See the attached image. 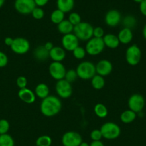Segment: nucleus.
<instances>
[{"label":"nucleus","instance_id":"f257e3e1","mask_svg":"<svg viewBox=\"0 0 146 146\" xmlns=\"http://www.w3.org/2000/svg\"><path fill=\"white\" fill-rule=\"evenodd\" d=\"M62 109V102L55 96H48L40 104V111L46 117H53L57 115Z\"/></svg>","mask_w":146,"mask_h":146},{"label":"nucleus","instance_id":"f03ea898","mask_svg":"<svg viewBox=\"0 0 146 146\" xmlns=\"http://www.w3.org/2000/svg\"><path fill=\"white\" fill-rule=\"evenodd\" d=\"M94 27L88 22L81 21L79 24L74 27V34L81 41H89L93 36Z\"/></svg>","mask_w":146,"mask_h":146},{"label":"nucleus","instance_id":"7ed1b4c3","mask_svg":"<svg viewBox=\"0 0 146 146\" xmlns=\"http://www.w3.org/2000/svg\"><path fill=\"white\" fill-rule=\"evenodd\" d=\"M76 72L80 78L82 80L92 79L96 73V67L93 63L90 61H82L77 66Z\"/></svg>","mask_w":146,"mask_h":146},{"label":"nucleus","instance_id":"20e7f679","mask_svg":"<svg viewBox=\"0 0 146 146\" xmlns=\"http://www.w3.org/2000/svg\"><path fill=\"white\" fill-rule=\"evenodd\" d=\"M102 138L107 140H115L120 135L121 130L117 124L113 122H107L100 128Z\"/></svg>","mask_w":146,"mask_h":146},{"label":"nucleus","instance_id":"39448f33","mask_svg":"<svg viewBox=\"0 0 146 146\" xmlns=\"http://www.w3.org/2000/svg\"><path fill=\"white\" fill-rule=\"evenodd\" d=\"M104 47L105 46L102 38L92 37L89 41H87L85 46V51L89 55L97 56L102 52Z\"/></svg>","mask_w":146,"mask_h":146},{"label":"nucleus","instance_id":"423d86ee","mask_svg":"<svg viewBox=\"0 0 146 146\" xmlns=\"http://www.w3.org/2000/svg\"><path fill=\"white\" fill-rule=\"evenodd\" d=\"M142 58V52L140 48L136 44L130 46L126 49L125 59L127 64L130 66H136L140 63Z\"/></svg>","mask_w":146,"mask_h":146},{"label":"nucleus","instance_id":"0eeeda50","mask_svg":"<svg viewBox=\"0 0 146 146\" xmlns=\"http://www.w3.org/2000/svg\"><path fill=\"white\" fill-rule=\"evenodd\" d=\"M145 98L139 94H135L130 96L127 101L129 109L135 113H140L145 106Z\"/></svg>","mask_w":146,"mask_h":146},{"label":"nucleus","instance_id":"6e6552de","mask_svg":"<svg viewBox=\"0 0 146 146\" xmlns=\"http://www.w3.org/2000/svg\"><path fill=\"white\" fill-rule=\"evenodd\" d=\"M10 48L11 51L15 54L22 55L29 51L30 44L27 38L23 37H17L14 38L13 44Z\"/></svg>","mask_w":146,"mask_h":146},{"label":"nucleus","instance_id":"1a4fd4ad","mask_svg":"<svg viewBox=\"0 0 146 146\" xmlns=\"http://www.w3.org/2000/svg\"><path fill=\"white\" fill-rule=\"evenodd\" d=\"M14 5L16 11L24 15L31 14L37 7L34 0H15Z\"/></svg>","mask_w":146,"mask_h":146},{"label":"nucleus","instance_id":"9d476101","mask_svg":"<svg viewBox=\"0 0 146 146\" xmlns=\"http://www.w3.org/2000/svg\"><path fill=\"white\" fill-rule=\"evenodd\" d=\"M66 70L64 66L61 62L53 61L49 66V73L51 77L57 81L64 79L65 76Z\"/></svg>","mask_w":146,"mask_h":146},{"label":"nucleus","instance_id":"9b49d317","mask_svg":"<svg viewBox=\"0 0 146 146\" xmlns=\"http://www.w3.org/2000/svg\"><path fill=\"white\" fill-rule=\"evenodd\" d=\"M55 90L57 95L62 98H68L72 94V86L65 79L57 81L55 85Z\"/></svg>","mask_w":146,"mask_h":146},{"label":"nucleus","instance_id":"f8f14e48","mask_svg":"<svg viewBox=\"0 0 146 146\" xmlns=\"http://www.w3.org/2000/svg\"><path fill=\"white\" fill-rule=\"evenodd\" d=\"M82 142V136L77 132L68 131L62 137V143L63 146H80Z\"/></svg>","mask_w":146,"mask_h":146},{"label":"nucleus","instance_id":"ddd939ff","mask_svg":"<svg viewBox=\"0 0 146 146\" xmlns=\"http://www.w3.org/2000/svg\"><path fill=\"white\" fill-rule=\"evenodd\" d=\"M79 41L77 37L74 34L63 35L62 38V45L65 51H73L77 46H79Z\"/></svg>","mask_w":146,"mask_h":146},{"label":"nucleus","instance_id":"4468645a","mask_svg":"<svg viewBox=\"0 0 146 146\" xmlns=\"http://www.w3.org/2000/svg\"><path fill=\"white\" fill-rule=\"evenodd\" d=\"M121 21V14L116 9H111L107 11L104 17V22L110 27H115Z\"/></svg>","mask_w":146,"mask_h":146},{"label":"nucleus","instance_id":"2eb2a0df","mask_svg":"<svg viewBox=\"0 0 146 146\" xmlns=\"http://www.w3.org/2000/svg\"><path fill=\"white\" fill-rule=\"evenodd\" d=\"M96 73L102 76H106L111 74L113 71V64L110 61L106 59L100 60L95 65Z\"/></svg>","mask_w":146,"mask_h":146},{"label":"nucleus","instance_id":"dca6fc26","mask_svg":"<svg viewBox=\"0 0 146 146\" xmlns=\"http://www.w3.org/2000/svg\"><path fill=\"white\" fill-rule=\"evenodd\" d=\"M18 96L23 102L27 104H31L35 101L36 95L29 88H22L18 92Z\"/></svg>","mask_w":146,"mask_h":146},{"label":"nucleus","instance_id":"f3484780","mask_svg":"<svg viewBox=\"0 0 146 146\" xmlns=\"http://www.w3.org/2000/svg\"><path fill=\"white\" fill-rule=\"evenodd\" d=\"M66 56L65 50L60 46H54L50 51V58L53 61L62 62Z\"/></svg>","mask_w":146,"mask_h":146},{"label":"nucleus","instance_id":"a211bd4d","mask_svg":"<svg viewBox=\"0 0 146 146\" xmlns=\"http://www.w3.org/2000/svg\"><path fill=\"white\" fill-rule=\"evenodd\" d=\"M120 43L123 44H128L132 41L133 38V34L132 29L128 28H123L117 34Z\"/></svg>","mask_w":146,"mask_h":146},{"label":"nucleus","instance_id":"6ab92c4d","mask_svg":"<svg viewBox=\"0 0 146 146\" xmlns=\"http://www.w3.org/2000/svg\"><path fill=\"white\" fill-rule=\"evenodd\" d=\"M102 39L104 41V46L110 48H113V49L117 48L120 44L118 38H117V36L113 34H105Z\"/></svg>","mask_w":146,"mask_h":146},{"label":"nucleus","instance_id":"aec40b11","mask_svg":"<svg viewBox=\"0 0 146 146\" xmlns=\"http://www.w3.org/2000/svg\"><path fill=\"white\" fill-rule=\"evenodd\" d=\"M57 9L65 13L70 12L73 9L74 0H57Z\"/></svg>","mask_w":146,"mask_h":146},{"label":"nucleus","instance_id":"412c9836","mask_svg":"<svg viewBox=\"0 0 146 146\" xmlns=\"http://www.w3.org/2000/svg\"><path fill=\"white\" fill-rule=\"evenodd\" d=\"M35 95L36 96L39 97L40 98L44 99V98H47L48 96H50V88H49L48 86L45 84H37V86L35 87Z\"/></svg>","mask_w":146,"mask_h":146},{"label":"nucleus","instance_id":"4be33fe9","mask_svg":"<svg viewBox=\"0 0 146 146\" xmlns=\"http://www.w3.org/2000/svg\"><path fill=\"white\" fill-rule=\"evenodd\" d=\"M34 58L38 61H45L50 58V52L45 49L44 46H40L34 49Z\"/></svg>","mask_w":146,"mask_h":146},{"label":"nucleus","instance_id":"5701e85b","mask_svg":"<svg viewBox=\"0 0 146 146\" xmlns=\"http://www.w3.org/2000/svg\"><path fill=\"white\" fill-rule=\"evenodd\" d=\"M57 29L59 32L63 35L71 34L74 30V26L68 21V20H63L61 23L57 25Z\"/></svg>","mask_w":146,"mask_h":146},{"label":"nucleus","instance_id":"b1692460","mask_svg":"<svg viewBox=\"0 0 146 146\" xmlns=\"http://www.w3.org/2000/svg\"><path fill=\"white\" fill-rule=\"evenodd\" d=\"M136 117H137V113L129 109L122 113L120 115V120L123 123L128 124L133 122L136 119Z\"/></svg>","mask_w":146,"mask_h":146},{"label":"nucleus","instance_id":"393cba45","mask_svg":"<svg viewBox=\"0 0 146 146\" xmlns=\"http://www.w3.org/2000/svg\"><path fill=\"white\" fill-rule=\"evenodd\" d=\"M91 84L93 88L96 90H100L105 85V81L104 77L102 76L95 74L91 79Z\"/></svg>","mask_w":146,"mask_h":146},{"label":"nucleus","instance_id":"a878e982","mask_svg":"<svg viewBox=\"0 0 146 146\" xmlns=\"http://www.w3.org/2000/svg\"><path fill=\"white\" fill-rule=\"evenodd\" d=\"M50 20L53 24L58 25L63 20H64V13L61 10L57 9L52 12L50 15Z\"/></svg>","mask_w":146,"mask_h":146},{"label":"nucleus","instance_id":"bb28decb","mask_svg":"<svg viewBox=\"0 0 146 146\" xmlns=\"http://www.w3.org/2000/svg\"><path fill=\"white\" fill-rule=\"evenodd\" d=\"M94 112L98 118H104L108 114V110H107V107L104 104L99 103V104H97L94 106Z\"/></svg>","mask_w":146,"mask_h":146},{"label":"nucleus","instance_id":"cd10ccee","mask_svg":"<svg viewBox=\"0 0 146 146\" xmlns=\"http://www.w3.org/2000/svg\"><path fill=\"white\" fill-rule=\"evenodd\" d=\"M136 24H137V20L135 17L133 15H127L123 19V24L125 28H128L131 29L135 27Z\"/></svg>","mask_w":146,"mask_h":146},{"label":"nucleus","instance_id":"c85d7f7f","mask_svg":"<svg viewBox=\"0 0 146 146\" xmlns=\"http://www.w3.org/2000/svg\"><path fill=\"white\" fill-rule=\"evenodd\" d=\"M0 146H14V141L9 134L0 135Z\"/></svg>","mask_w":146,"mask_h":146},{"label":"nucleus","instance_id":"c756f323","mask_svg":"<svg viewBox=\"0 0 146 146\" xmlns=\"http://www.w3.org/2000/svg\"><path fill=\"white\" fill-rule=\"evenodd\" d=\"M52 143V138L49 135H41L36 141V146H51Z\"/></svg>","mask_w":146,"mask_h":146},{"label":"nucleus","instance_id":"7c9ffc66","mask_svg":"<svg viewBox=\"0 0 146 146\" xmlns=\"http://www.w3.org/2000/svg\"><path fill=\"white\" fill-rule=\"evenodd\" d=\"M72 53L74 58H77V59L78 60L83 59V58L85 57L86 54H87V52H86L85 51V48H84L82 46H77V48L72 51Z\"/></svg>","mask_w":146,"mask_h":146},{"label":"nucleus","instance_id":"2f4dec72","mask_svg":"<svg viewBox=\"0 0 146 146\" xmlns=\"http://www.w3.org/2000/svg\"><path fill=\"white\" fill-rule=\"evenodd\" d=\"M77 78H78V76H77V72H76V70L70 69L67 71L64 79H65L66 81H68V82H70L71 84L72 82L75 81Z\"/></svg>","mask_w":146,"mask_h":146},{"label":"nucleus","instance_id":"473e14b6","mask_svg":"<svg viewBox=\"0 0 146 146\" xmlns=\"http://www.w3.org/2000/svg\"><path fill=\"white\" fill-rule=\"evenodd\" d=\"M68 21L72 24L73 26H76L81 22V17L80 14L77 12L70 13L68 17Z\"/></svg>","mask_w":146,"mask_h":146},{"label":"nucleus","instance_id":"72a5a7b5","mask_svg":"<svg viewBox=\"0 0 146 146\" xmlns=\"http://www.w3.org/2000/svg\"><path fill=\"white\" fill-rule=\"evenodd\" d=\"M9 123L5 119L0 120V135L7 134L9 130Z\"/></svg>","mask_w":146,"mask_h":146},{"label":"nucleus","instance_id":"f704fd0d","mask_svg":"<svg viewBox=\"0 0 146 146\" xmlns=\"http://www.w3.org/2000/svg\"><path fill=\"white\" fill-rule=\"evenodd\" d=\"M31 14L35 19H42L44 17V11L41 7H36Z\"/></svg>","mask_w":146,"mask_h":146},{"label":"nucleus","instance_id":"c9c22d12","mask_svg":"<svg viewBox=\"0 0 146 146\" xmlns=\"http://www.w3.org/2000/svg\"><path fill=\"white\" fill-rule=\"evenodd\" d=\"M90 138L92 140V141H101V139L102 138V133L100 131V130H93L90 133Z\"/></svg>","mask_w":146,"mask_h":146},{"label":"nucleus","instance_id":"e433bc0d","mask_svg":"<svg viewBox=\"0 0 146 146\" xmlns=\"http://www.w3.org/2000/svg\"><path fill=\"white\" fill-rule=\"evenodd\" d=\"M16 83H17V85L20 89H22V88H27V79L26 77L22 76H19L17 78V81H16Z\"/></svg>","mask_w":146,"mask_h":146},{"label":"nucleus","instance_id":"4c0bfd02","mask_svg":"<svg viewBox=\"0 0 146 146\" xmlns=\"http://www.w3.org/2000/svg\"><path fill=\"white\" fill-rule=\"evenodd\" d=\"M104 36V31L103 29L100 27H97L93 30V36L95 38H102Z\"/></svg>","mask_w":146,"mask_h":146},{"label":"nucleus","instance_id":"58836bf2","mask_svg":"<svg viewBox=\"0 0 146 146\" xmlns=\"http://www.w3.org/2000/svg\"><path fill=\"white\" fill-rule=\"evenodd\" d=\"M8 64V57L2 51H0V68L6 66Z\"/></svg>","mask_w":146,"mask_h":146},{"label":"nucleus","instance_id":"ea45409f","mask_svg":"<svg viewBox=\"0 0 146 146\" xmlns=\"http://www.w3.org/2000/svg\"><path fill=\"white\" fill-rule=\"evenodd\" d=\"M139 9H140L141 14L145 17H146V0H143L142 2L140 3Z\"/></svg>","mask_w":146,"mask_h":146},{"label":"nucleus","instance_id":"a19ab883","mask_svg":"<svg viewBox=\"0 0 146 146\" xmlns=\"http://www.w3.org/2000/svg\"><path fill=\"white\" fill-rule=\"evenodd\" d=\"M37 7H42L45 6L49 2V0H34Z\"/></svg>","mask_w":146,"mask_h":146},{"label":"nucleus","instance_id":"79ce46f5","mask_svg":"<svg viewBox=\"0 0 146 146\" xmlns=\"http://www.w3.org/2000/svg\"><path fill=\"white\" fill-rule=\"evenodd\" d=\"M13 41H14V38H12L11 37H6L4 38V44L7 46H11L13 44Z\"/></svg>","mask_w":146,"mask_h":146},{"label":"nucleus","instance_id":"37998d69","mask_svg":"<svg viewBox=\"0 0 146 146\" xmlns=\"http://www.w3.org/2000/svg\"><path fill=\"white\" fill-rule=\"evenodd\" d=\"M44 47L45 48L46 50H47V51L50 52V51H51V50L53 48L54 46H53V44L52 42H47V43H45V44H44Z\"/></svg>","mask_w":146,"mask_h":146},{"label":"nucleus","instance_id":"c03bdc74","mask_svg":"<svg viewBox=\"0 0 146 146\" xmlns=\"http://www.w3.org/2000/svg\"><path fill=\"white\" fill-rule=\"evenodd\" d=\"M90 146H104V145L101 141H92V142L90 144Z\"/></svg>","mask_w":146,"mask_h":146},{"label":"nucleus","instance_id":"a18cd8bd","mask_svg":"<svg viewBox=\"0 0 146 146\" xmlns=\"http://www.w3.org/2000/svg\"><path fill=\"white\" fill-rule=\"evenodd\" d=\"M143 37H144L145 39L146 40V24L144 26V27H143Z\"/></svg>","mask_w":146,"mask_h":146},{"label":"nucleus","instance_id":"49530a36","mask_svg":"<svg viewBox=\"0 0 146 146\" xmlns=\"http://www.w3.org/2000/svg\"><path fill=\"white\" fill-rule=\"evenodd\" d=\"M80 146H90V144L86 142H82Z\"/></svg>","mask_w":146,"mask_h":146},{"label":"nucleus","instance_id":"de8ad7c7","mask_svg":"<svg viewBox=\"0 0 146 146\" xmlns=\"http://www.w3.org/2000/svg\"><path fill=\"white\" fill-rule=\"evenodd\" d=\"M4 3H5V0H0V8H1L3 7Z\"/></svg>","mask_w":146,"mask_h":146},{"label":"nucleus","instance_id":"09e8293b","mask_svg":"<svg viewBox=\"0 0 146 146\" xmlns=\"http://www.w3.org/2000/svg\"><path fill=\"white\" fill-rule=\"evenodd\" d=\"M133 1H134L135 2L138 3V4H140V2H142V1H143V0H133Z\"/></svg>","mask_w":146,"mask_h":146}]
</instances>
